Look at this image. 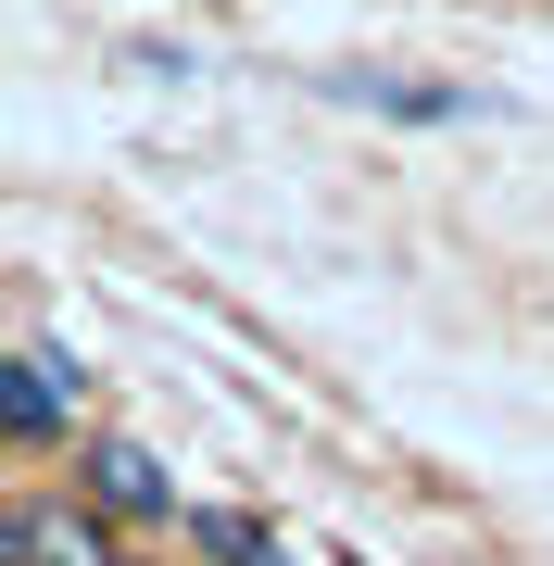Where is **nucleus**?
Here are the masks:
<instances>
[{"mask_svg": "<svg viewBox=\"0 0 554 566\" xmlns=\"http://www.w3.org/2000/svg\"><path fill=\"white\" fill-rule=\"evenodd\" d=\"M328 102H353V114H404V126H453V114H479L467 88H404V76H315Z\"/></svg>", "mask_w": 554, "mask_h": 566, "instance_id": "nucleus-4", "label": "nucleus"}, {"mask_svg": "<svg viewBox=\"0 0 554 566\" xmlns=\"http://www.w3.org/2000/svg\"><path fill=\"white\" fill-rule=\"evenodd\" d=\"M0 428H13V453H51L76 428V353L13 340V365H0Z\"/></svg>", "mask_w": 554, "mask_h": 566, "instance_id": "nucleus-2", "label": "nucleus"}, {"mask_svg": "<svg viewBox=\"0 0 554 566\" xmlns=\"http://www.w3.org/2000/svg\"><path fill=\"white\" fill-rule=\"evenodd\" d=\"M13 566H126V554H114V516L88 504V491H63V504L25 491L13 504Z\"/></svg>", "mask_w": 554, "mask_h": 566, "instance_id": "nucleus-3", "label": "nucleus"}, {"mask_svg": "<svg viewBox=\"0 0 554 566\" xmlns=\"http://www.w3.org/2000/svg\"><path fill=\"white\" fill-rule=\"evenodd\" d=\"M76 491H88L114 528H189L177 479H165V453H151V441H126V428H88V441H76Z\"/></svg>", "mask_w": 554, "mask_h": 566, "instance_id": "nucleus-1", "label": "nucleus"}, {"mask_svg": "<svg viewBox=\"0 0 554 566\" xmlns=\"http://www.w3.org/2000/svg\"><path fill=\"white\" fill-rule=\"evenodd\" d=\"M189 542H202L215 566H290V554H278V528L252 516V504H189Z\"/></svg>", "mask_w": 554, "mask_h": 566, "instance_id": "nucleus-5", "label": "nucleus"}]
</instances>
